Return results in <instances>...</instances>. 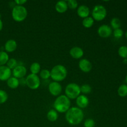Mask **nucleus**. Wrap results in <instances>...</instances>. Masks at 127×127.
Returning a JSON list of instances; mask_svg holds the SVG:
<instances>
[{"label": "nucleus", "instance_id": "cd10ccee", "mask_svg": "<svg viewBox=\"0 0 127 127\" xmlns=\"http://www.w3.org/2000/svg\"><path fill=\"white\" fill-rule=\"evenodd\" d=\"M8 99V94L5 91L0 89V104L6 102Z\"/></svg>", "mask_w": 127, "mask_h": 127}, {"label": "nucleus", "instance_id": "412c9836", "mask_svg": "<svg viewBox=\"0 0 127 127\" xmlns=\"http://www.w3.org/2000/svg\"><path fill=\"white\" fill-rule=\"evenodd\" d=\"M30 71L31 72V74H38L41 71L40 64L37 62H33L31 64L30 66Z\"/></svg>", "mask_w": 127, "mask_h": 127}, {"label": "nucleus", "instance_id": "4468645a", "mask_svg": "<svg viewBox=\"0 0 127 127\" xmlns=\"http://www.w3.org/2000/svg\"><path fill=\"white\" fill-rule=\"evenodd\" d=\"M69 55L74 59H81L84 55V51L81 47H74L71 48L69 50Z\"/></svg>", "mask_w": 127, "mask_h": 127}, {"label": "nucleus", "instance_id": "ddd939ff", "mask_svg": "<svg viewBox=\"0 0 127 127\" xmlns=\"http://www.w3.org/2000/svg\"><path fill=\"white\" fill-rule=\"evenodd\" d=\"M12 75V70L10 69L6 65L0 66V81H7Z\"/></svg>", "mask_w": 127, "mask_h": 127}, {"label": "nucleus", "instance_id": "7ed1b4c3", "mask_svg": "<svg viewBox=\"0 0 127 127\" xmlns=\"http://www.w3.org/2000/svg\"><path fill=\"white\" fill-rule=\"evenodd\" d=\"M68 74V71L65 66L62 64H57L52 68L50 71V78L53 81H63L66 79Z\"/></svg>", "mask_w": 127, "mask_h": 127}, {"label": "nucleus", "instance_id": "f3484780", "mask_svg": "<svg viewBox=\"0 0 127 127\" xmlns=\"http://www.w3.org/2000/svg\"><path fill=\"white\" fill-rule=\"evenodd\" d=\"M55 10L58 13H64L68 10V7L67 4V1H59L56 3L55 4Z\"/></svg>", "mask_w": 127, "mask_h": 127}, {"label": "nucleus", "instance_id": "72a5a7b5", "mask_svg": "<svg viewBox=\"0 0 127 127\" xmlns=\"http://www.w3.org/2000/svg\"><path fill=\"white\" fill-rule=\"evenodd\" d=\"M2 28H3V22H2L1 19H0V32L2 31Z\"/></svg>", "mask_w": 127, "mask_h": 127}, {"label": "nucleus", "instance_id": "393cba45", "mask_svg": "<svg viewBox=\"0 0 127 127\" xmlns=\"http://www.w3.org/2000/svg\"><path fill=\"white\" fill-rule=\"evenodd\" d=\"M81 89V93L83 94L84 95H86V94H90L92 91V88L89 84H84L80 86Z\"/></svg>", "mask_w": 127, "mask_h": 127}, {"label": "nucleus", "instance_id": "423d86ee", "mask_svg": "<svg viewBox=\"0 0 127 127\" xmlns=\"http://www.w3.org/2000/svg\"><path fill=\"white\" fill-rule=\"evenodd\" d=\"M107 11L106 8L101 4L95 5L92 11V17L94 21H101L106 17Z\"/></svg>", "mask_w": 127, "mask_h": 127}, {"label": "nucleus", "instance_id": "2f4dec72", "mask_svg": "<svg viewBox=\"0 0 127 127\" xmlns=\"http://www.w3.org/2000/svg\"><path fill=\"white\" fill-rule=\"evenodd\" d=\"M95 121L92 119H86L84 122V127H95Z\"/></svg>", "mask_w": 127, "mask_h": 127}, {"label": "nucleus", "instance_id": "4be33fe9", "mask_svg": "<svg viewBox=\"0 0 127 127\" xmlns=\"http://www.w3.org/2000/svg\"><path fill=\"white\" fill-rule=\"evenodd\" d=\"M94 23V20L93 19V17H90V16L83 19V22H82V24H83V27H84L85 28L87 29L91 28V27L93 26Z\"/></svg>", "mask_w": 127, "mask_h": 127}, {"label": "nucleus", "instance_id": "7c9ffc66", "mask_svg": "<svg viewBox=\"0 0 127 127\" xmlns=\"http://www.w3.org/2000/svg\"><path fill=\"white\" fill-rule=\"evenodd\" d=\"M68 8L70 9H76L78 7V2L76 0H68L67 1Z\"/></svg>", "mask_w": 127, "mask_h": 127}, {"label": "nucleus", "instance_id": "a878e982", "mask_svg": "<svg viewBox=\"0 0 127 127\" xmlns=\"http://www.w3.org/2000/svg\"><path fill=\"white\" fill-rule=\"evenodd\" d=\"M118 54L124 59H127V46H121L118 50Z\"/></svg>", "mask_w": 127, "mask_h": 127}, {"label": "nucleus", "instance_id": "c85d7f7f", "mask_svg": "<svg viewBox=\"0 0 127 127\" xmlns=\"http://www.w3.org/2000/svg\"><path fill=\"white\" fill-rule=\"evenodd\" d=\"M40 76L43 79H48L50 78V71L47 69H43L40 71Z\"/></svg>", "mask_w": 127, "mask_h": 127}, {"label": "nucleus", "instance_id": "bb28decb", "mask_svg": "<svg viewBox=\"0 0 127 127\" xmlns=\"http://www.w3.org/2000/svg\"><path fill=\"white\" fill-rule=\"evenodd\" d=\"M6 65L10 69L12 70V69H14V68L18 65V63H17V61L16 60V59L12 58L9 59V60L7 61Z\"/></svg>", "mask_w": 127, "mask_h": 127}, {"label": "nucleus", "instance_id": "1a4fd4ad", "mask_svg": "<svg viewBox=\"0 0 127 127\" xmlns=\"http://www.w3.org/2000/svg\"><path fill=\"white\" fill-rule=\"evenodd\" d=\"M27 72V68L24 66L18 64L14 69L12 70V74L13 75V77L20 79L26 76Z\"/></svg>", "mask_w": 127, "mask_h": 127}, {"label": "nucleus", "instance_id": "9b49d317", "mask_svg": "<svg viewBox=\"0 0 127 127\" xmlns=\"http://www.w3.org/2000/svg\"><path fill=\"white\" fill-rule=\"evenodd\" d=\"M79 68L84 73H89L93 69V64L89 60L81 58L79 62Z\"/></svg>", "mask_w": 127, "mask_h": 127}, {"label": "nucleus", "instance_id": "f8f14e48", "mask_svg": "<svg viewBox=\"0 0 127 127\" xmlns=\"http://www.w3.org/2000/svg\"><path fill=\"white\" fill-rule=\"evenodd\" d=\"M76 104L77 107L81 109L86 108L89 105V98L84 94H81L76 99Z\"/></svg>", "mask_w": 127, "mask_h": 127}, {"label": "nucleus", "instance_id": "20e7f679", "mask_svg": "<svg viewBox=\"0 0 127 127\" xmlns=\"http://www.w3.org/2000/svg\"><path fill=\"white\" fill-rule=\"evenodd\" d=\"M28 15V11L24 6L16 5L13 7L11 12V16L13 20L16 22H21L26 20Z\"/></svg>", "mask_w": 127, "mask_h": 127}, {"label": "nucleus", "instance_id": "0eeeda50", "mask_svg": "<svg viewBox=\"0 0 127 127\" xmlns=\"http://www.w3.org/2000/svg\"><path fill=\"white\" fill-rule=\"evenodd\" d=\"M26 86L32 90L37 89L40 86V79L37 74H29L26 78Z\"/></svg>", "mask_w": 127, "mask_h": 127}, {"label": "nucleus", "instance_id": "a211bd4d", "mask_svg": "<svg viewBox=\"0 0 127 127\" xmlns=\"http://www.w3.org/2000/svg\"><path fill=\"white\" fill-rule=\"evenodd\" d=\"M6 83H7V86L12 89H16L20 85L19 80L13 76H11V78H9L7 80V81H6Z\"/></svg>", "mask_w": 127, "mask_h": 127}, {"label": "nucleus", "instance_id": "c9c22d12", "mask_svg": "<svg viewBox=\"0 0 127 127\" xmlns=\"http://www.w3.org/2000/svg\"><path fill=\"white\" fill-rule=\"evenodd\" d=\"M125 37L127 38V31H126V32H125Z\"/></svg>", "mask_w": 127, "mask_h": 127}, {"label": "nucleus", "instance_id": "aec40b11", "mask_svg": "<svg viewBox=\"0 0 127 127\" xmlns=\"http://www.w3.org/2000/svg\"><path fill=\"white\" fill-rule=\"evenodd\" d=\"M9 59V57L7 52L5 51H0V66L6 65Z\"/></svg>", "mask_w": 127, "mask_h": 127}, {"label": "nucleus", "instance_id": "f704fd0d", "mask_svg": "<svg viewBox=\"0 0 127 127\" xmlns=\"http://www.w3.org/2000/svg\"><path fill=\"white\" fill-rule=\"evenodd\" d=\"M125 82H126V84L127 85V74L126 77H125Z\"/></svg>", "mask_w": 127, "mask_h": 127}, {"label": "nucleus", "instance_id": "9d476101", "mask_svg": "<svg viewBox=\"0 0 127 127\" xmlns=\"http://www.w3.org/2000/svg\"><path fill=\"white\" fill-rule=\"evenodd\" d=\"M112 29L107 24L100 26L97 29L98 35L102 38H108L112 34Z\"/></svg>", "mask_w": 127, "mask_h": 127}, {"label": "nucleus", "instance_id": "dca6fc26", "mask_svg": "<svg viewBox=\"0 0 127 127\" xmlns=\"http://www.w3.org/2000/svg\"><path fill=\"white\" fill-rule=\"evenodd\" d=\"M77 14L79 17L84 19L89 16L90 9L86 5H81V6H78V7L77 8Z\"/></svg>", "mask_w": 127, "mask_h": 127}, {"label": "nucleus", "instance_id": "f03ea898", "mask_svg": "<svg viewBox=\"0 0 127 127\" xmlns=\"http://www.w3.org/2000/svg\"><path fill=\"white\" fill-rule=\"evenodd\" d=\"M71 107V100L65 95L57 97L53 102V108L58 113H66Z\"/></svg>", "mask_w": 127, "mask_h": 127}, {"label": "nucleus", "instance_id": "2eb2a0df", "mask_svg": "<svg viewBox=\"0 0 127 127\" xmlns=\"http://www.w3.org/2000/svg\"><path fill=\"white\" fill-rule=\"evenodd\" d=\"M17 48V43L14 39H9L4 44L5 52L7 53H12L16 51Z\"/></svg>", "mask_w": 127, "mask_h": 127}, {"label": "nucleus", "instance_id": "c756f323", "mask_svg": "<svg viewBox=\"0 0 127 127\" xmlns=\"http://www.w3.org/2000/svg\"><path fill=\"white\" fill-rule=\"evenodd\" d=\"M113 35L117 39H119V38H121L124 35V31L122 29H117L114 30L113 31Z\"/></svg>", "mask_w": 127, "mask_h": 127}, {"label": "nucleus", "instance_id": "39448f33", "mask_svg": "<svg viewBox=\"0 0 127 127\" xmlns=\"http://www.w3.org/2000/svg\"><path fill=\"white\" fill-rule=\"evenodd\" d=\"M64 93H65L66 96L70 100L76 99L79 95H81L80 86L76 83H69L66 86Z\"/></svg>", "mask_w": 127, "mask_h": 127}, {"label": "nucleus", "instance_id": "b1692460", "mask_svg": "<svg viewBox=\"0 0 127 127\" xmlns=\"http://www.w3.org/2000/svg\"><path fill=\"white\" fill-rule=\"evenodd\" d=\"M118 94L121 97H125L127 96V85L122 84L118 88Z\"/></svg>", "mask_w": 127, "mask_h": 127}, {"label": "nucleus", "instance_id": "6ab92c4d", "mask_svg": "<svg viewBox=\"0 0 127 127\" xmlns=\"http://www.w3.org/2000/svg\"><path fill=\"white\" fill-rule=\"evenodd\" d=\"M47 118L50 122H55L58 119V113L55 109H51L47 114Z\"/></svg>", "mask_w": 127, "mask_h": 127}, {"label": "nucleus", "instance_id": "6e6552de", "mask_svg": "<svg viewBox=\"0 0 127 127\" xmlns=\"http://www.w3.org/2000/svg\"><path fill=\"white\" fill-rule=\"evenodd\" d=\"M48 91L53 96H59L61 95L62 92V85L58 82H52L48 85Z\"/></svg>", "mask_w": 127, "mask_h": 127}, {"label": "nucleus", "instance_id": "f257e3e1", "mask_svg": "<svg viewBox=\"0 0 127 127\" xmlns=\"http://www.w3.org/2000/svg\"><path fill=\"white\" fill-rule=\"evenodd\" d=\"M84 113L82 109L78 107H73L66 112L65 119L67 122L71 125L80 124L84 119Z\"/></svg>", "mask_w": 127, "mask_h": 127}, {"label": "nucleus", "instance_id": "473e14b6", "mask_svg": "<svg viewBox=\"0 0 127 127\" xmlns=\"http://www.w3.org/2000/svg\"><path fill=\"white\" fill-rule=\"evenodd\" d=\"M27 1L26 0H16L14 2L16 3V5L18 6H23L24 4H26Z\"/></svg>", "mask_w": 127, "mask_h": 127}, {"label": "nucleus", "instance_id": "5701e85b", "mask_svg": "<svg viewBox=\"0 0 127 127\" xmlns=\"http://www.w3.org/2000/svg\"><path fill=\"white\" fill-rule=\"evenodd\" d=\"M121 26V22L118 17H114L110 21V27L114 30L120 29Z\"/></svg>", "mask_w": 127, "mask_h": 127}]
</instances>
